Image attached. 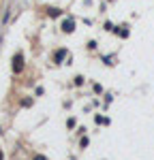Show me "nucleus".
Wrapping results in <instances>:
<instances>
[{
    "instance_id": "obj_1",
    "label": "nucleus",
    "mask_w": 154,
    "mask_h": 160,
    "mask_svg": "<svg viewBox=\"0 0 154 160\" xmlns=\"http://www.w3.org/2000/svg\"><path fill=\"white\" fill-rule=\"evenodd\" d=\"M22 71H24V53L17 51L13 56V73H22Z\"/></svg>"
},
{
    "instance_id": "obj_2",
    "label": "nucleus",
    "mask_w": 154,
    "mask_h": 160,
    "mask_svg": "<svg viewBox=\"0 0 154 160\" xmlns=\"http://www.w3.org/2000/svg\"><path fill=\"white\" fill-rule=\"evenodd\" d=\"M62 30L71 34V32L75 30V24H73V19H64V22H62Z\"/></svg>"
},
{
    "instance_id": "obj_3",
    "label": "nucleus",
    "mask_w": 154,
    "mask_h": 160,
    "mask_svg": "<svg viewBox=\"0 0 154 160\" xmlns=\"http://www.w3.org/2000/svg\"><path fill=\"white\" fill-rule=\"evenodd\" d=\"M64 56H66V51H64V49L56 51V62H60V60H62V58H64Z\"/></svg>"
},
{
    "instance_id": "obj_4",
    "label": "nucleus",
    "mask_w": 154,
    "mask_h": 160,
    "mask_svg": "<svg viewBox=\"0 0 154 160\" xmlns=\"http://www.w3.org/2000/svg\"><path fill=\"white\" fill-rule=\"evenodd\" d=\"M47 13H49L51 17H58L60 15V9H47Z\"/></svg>"
},
{
    "instance_id": "obj_5",
    "label": "nucleus",
    "mask_w": 154,
    "mask_h": 160,
    "mask_svg": "<svg viewBox=\"0 0 154 160\" xmlns=\"http://www.w3.org/2000/svg\"><path fill=\"white\" fill-rule=\"evenodd\" d=\"M30 105H32V100H30V98H24V100H22V107H30Z\"/></svg>"
},
{
    "instance_id": "obj_6",
    "label": "nucleus",
    "mask_w": 154,
    "mask_h": 160,
    "mask_svg": "<svg viewBox=\"0 0 154 160\" xmlns=\"http://www.w3.org/2000/svg\"><path fill=\"white\" fill-rule=\"evenodd\" d=\"M84 83V77H75V86H81Z\"/></svg>"
},
{
    "instance_id": "obj_7",
    "label": "nucleus",
    "mask_w": 154,
    "mask_h": 160,
    "mask_svg": "<svg viewBox=\"0 0 154 160\" xmlns=\"http://www.w3.org/2000/svg\"><path fill=\"white\" fill-rule=\"evenodd\" d=\"M32 160H47V158H45V156H34Z\"/></svg>"
},
{
    "instance_id": "obj_8",
    "label": "nucleus",
    "mask_w": 154,
    "mask_h": 160,
    "mask_svg": "<svg viewBox=\"0 0 154 160\" xmlns=\"http://www.w3.org/2000/svg\"><path fill=\"white\" fill-rule=\"evenodd\" d=\"M0 160H4V154H2V149H0Z\"/></svg>"
}]
</instances>
